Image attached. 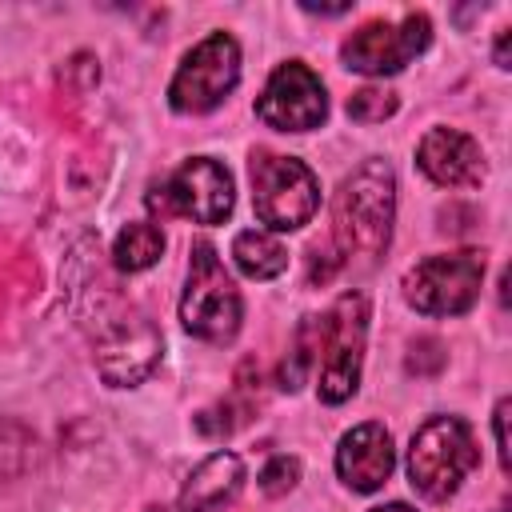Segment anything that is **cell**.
<instances>
[{"instance_id":"1","label":"cell","mask_w":512,"mask_h":512,"mask_svg":"<svg viewBox=\"0 0 512 512\" xmlns=\"http://www.w3.org/2000/svg\"><path fill=\"white\" fill-rule=\"evenodd\" d=\"M396 216V176L388 160H364L352 176H344L332 196V232L344 256H384L392 240Z\"/></svg>"},{"instance_id":"2","label":"cell","mask_w":512,"mask_h":512,"mask_svg":"<svg viewBox=\"0 0 512 512\" xmlns=\"http://www.w3.org/2000/svg\"><path fill=\"white\" fill-rule=\"evenodd\" d=\"M476 464H480V448L472 440L468 420H460V416H428L412 432L408 480L424 500H448Z\"/></svg>"},{"instance_id":"3","label":"cell","mask_w":512,"mask_h":512,"mask_svg":"<svg viewBox=\"0 0 512 512\" xmlns=\"http://www.w3.org/2000/svg\"><path fill=\"white\" fill-rule=\"evenodd\" d=\"M240 316V288L232 284L224 260L216 256L212 240H196L188 252V284L180 296L184 328L208 344H228L240 332Z\"/></svg>"},{"instance_id":"4","label":"cell","mask_w":512,"mask_h":512,"mask_svg":"<svg viewBox=\"0 0 512 512\" xmlns=\"http://www.w3.org/2000/svg\"><path fill=\"white\" fill-rule=\"evenodd\" d=\"M252 208L264 232H296L320 208V180L304 160L256 148L252 152Z\"/></svg>"},{"instance_id":"5","label":"cell","mask_w":512,"mask_h":512,"mask_svg":"<svg viewBox=\"0 0 512 512\" xmlns=\"http://www.w3.org/2000/svg\"><path fill=\"white\" fill-rule=\"evenodd\" d=\"M364 336H368V300L364 292H344L332 312L320 320V400L344 404L360 384L364 364Z\"/></svg>"},{"instance_id":"6","label":"cell","mask_w":512,"mask_h":512,"mask_svg":"<svg viewBox=\"0 0 512 512\" xmlns=\"http://www.w3.org/2000/svg\"><path fill=\"white\" fill-rule=\"evenodd\" d=\"M480 280H484V252L476 248L424 256L404 276V300L420 316H464L480 296Z\"/></svg>"},{"instance_id":"7","label":"cell","mask_w":512,"mask_h":512,"mask_svg":"<svg viewBox=\"0 0 512 512\" xmlns=\"http://www.w3.org/2000/svg\"><path fill=\"white\" fill-rule=\"evenodd\" d=\"M236 204L232 172L212 156L184 160L168 180L148 192V208L156 216H184L192 224H220Z\"/></svg>"},{"instance_id":"8","label":"cell","mask_w":512,"mask_h":512,"mask_svg":"<svg viewBox=\"0 0 512 512\" xmlns=\"http://www.w3.org/2000/svg\"><path fill=\"white\" fill-rule=\"evenodd\" d=\"M240 80V44L228 32H208L176 68L168 84V104L184 116L212 112L228 100Z\"/></svg>"},{"instance_id":"9","label":"cell","mask_w":512,"mask_h":512,"mask_svg":"<svg viewBox=\"0 0 512 512\" xmlns=\"http://www.w3.org/2000/svg\"><path fill=\"white\" fill-rule=\"evenodd\" d=\"M432 40V20L424 12H408L400 24H388V20H368L360 24L340 56H344V68L352 72H364V76H392L400 72L404 64H412Z\"/></svg>"},{"instance_id":"10","label":"cell","mask_w":512,"mask_h":512,"mask_svg":"<svg viewBox=\"0 0 512 512\" xmlns=\"http://www.w3.org/2000/svg\"><path fill=\"white\" fill-rule=\"evenodd\" d=\"M160 360V332L136 308H120L96 332V368L112 388L140 384Z\"/></svg>"},{"instance_id":"11","label":"cell","mask_w":512,"mask_h":512,"mask_svg":"<svg viewBox=\"0 0 512 512\" xmlns=\"http://www.w3.org/2000/svg\"><path fill=\"white\" fill-rule=\"evenodd\" d=\"M256 116L276 128V132H308V128H320L324 116H328V96H324V84L320 76L304 64V60H288L280 64L260 100H256Z\"/></svg>"},{"instance_id":"12","label":"cell","mask_w":512,"mask_h":512,"mask_svg":"<svg viewBox=\"0 0 512 512\" xmlns=\"http://www.w3.org/2000/svg\"><path fill=\"white\" fill-rule=\"evenodd\" d=\"M416 164L440 188H476L484 180V152L460 128H428L416 148Z\"/></svg>"},{"instance_id":"13","label":"cell","mask_w":512,"mask_h":512,"mask_svg":"<svg viewBox=\"0 0 512 512\" xmlns=\"http://www.w3.org/2000/svg\"><path fill=\"white\" fill-rule=\"evenodd\" d=\"M396 468V448H392V432L380 420H364L356 424L340 448H336V472L352 492H376L388 484Z\"/></svg>"},{"instance_id":"14","label":"cell","mask_w":512,"mask_h":512,"mask_svg":"<svg viewBox=\"0 0 512 512\" xmlns=\"http://www.w3.org/2000/svg\"><path fill=\"white\" fill-rule=\"evenodd\" d=\"M240 484H244V460L232 448H216L188 472L180 488V512H216L240 492Z\"/></svg>"},{"instance_id":"15","label":"cell","mask_w":512,"mask_h":512,"mask_svg":"<svg viewBox=\"0 0 512 512\" xmlns=\"http://www.w3.org/2000/svg\"><path fill=\"white\" fill-rule=\"evenodd\" d=\"M232 260L248 280H276L288 268V248L264 228H244L232 240Z\"/></svg>"},{"instance_id":"16","label":"cell","mask_w":512,"mask_h":512,"mask_svg":"<svg viewBox=\"0 0 512 512\" xmlns=\"http://www.w3.org/2000/svg\"><path fill=\"white\" fill-rule=\"evenodd\" d=\"M160 256H164V232H160V224H152V220H132V224H124L120 236H116V244H112V264H116L120 272H144V268H152Z\"/></svg>"},{"instance_id":"17","label":"cell","mask_w":512,"mask_h":512,"mask_svg":"<svg viewBox=\"0 0 512 512\" xmlns=\"http://www.w3.org/2000/svg\"><path fill=\"white\" fill-rule=\"evenodd\" d=\"M316 352H320V320L308 316V320L296 328V336H292V352H288V360L280 364L276 384H280L284 392H296V388L308 380V372L316 368Z\"/></svg>"},{"instance_id":"18","label":"cell","mask_w":512,"mask_h":512,"mask_svg":"<svg viewBox=\"0 0 512 512\" xmlns=\"http://www.w3.org/2000/svg\"><path fill=\"white\" fill-rule=\"evenodd\" d=\"M396 108H400V100H396L392 88H360V92L348 96V116L360 120V124H380Z\"/></svg>"},{"instance_id":"19","label":"cell","mask_w":512,"mask_h":512,"mask_svg":"<svg viewBox=\"0 0 512 512\" xmlns=\"http://www.w3.org/2000/svg\"><path fill=\"white\" fill-rule=\"evenodd\" d=\"M296 480H300V460L296 456H272L264 468H260V492L264 496H284V492H292L296 488Z\"/></svg>"},{"instance_id":"20","label":"cell","mask_w":512,"mask_h":512,"mask_svg":"<svg viewBox=\"0 0 512 512\" xmlns=\"http://www.w3.org/2000/svg\"><path fill=\"white\" fill-rule=\"evenodd\" d=\"M504 424H508V400H500V404H496V412H492V428H496V456H500V468L508 472V432H504Z\"/></svg>"},{"instance_id":"21","label":"cell","mask_w":512,"mask_h":512,"mask_svg":"<svg viewBox=\"0 0 512 512\" xmlns=\"http://www.w3.org/2000/svg\"><path fill=\"white\" fill-rule=\"evenodd\" d=\"M496 68H508V28H500L496 36Z\"/></svg>"},{"instance_id":"22","label":"cell","mask_w":512,"mask_h":512,"mask_svg":"<svg viewBox=\"0 0 512 512\" xmlns=\"http://www.w3.org/2000/svg\"><path fill=\"white\" fill-rule=\"evenodd\" d=\"M372 512H416V508H408V504H384V508H372Z\"/></svg>"}]
</instances>
